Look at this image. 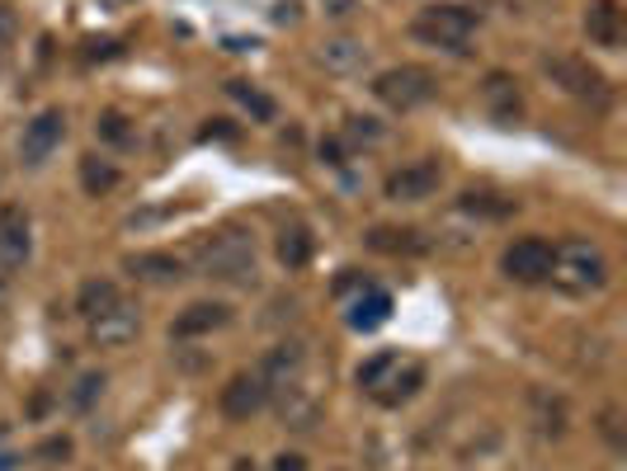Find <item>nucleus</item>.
I'll return each mask as SVG.
<instances>
[{
	"instance_id": "1",
	"label": "nucleus",
	"mask_w": 627,
	"mask_h": 471,
	"mask_svg": "<svg viewBox=\"0 0 627 471\" xmlns=\"http://www.w3.org/2000/svg\"><path fill=\"white\" fill-rule=\"evenodd\" d=\"M198 269H203V278L250 288V283H255V241H250L246 231H217L198 245Z\"/></svg>"
},
{
	"instance_id": "2",
	"label": "nucleus",
	"mask_w": 627,
	"mask_h": 471,
	"mask_svg": "<svg viewBox=\"0 0 627 471\" xmlns=\"http://www.w3.org/2000/svg\"><path fill=\"white\" fill-rule=\"evenodd\" d=\"M557 283L561 292H600L604 283H608V260H604V250L594 245V241H561L552 245V274H547Z\"/></svg>"
},
{
	"instance_id": "3",
	"label": "nucleus",
	"mask_w": 627,
	"mask_h": 471,
	"mask_svg": "<svg viewBox=\"0 0 627 471\" xmlns=\"http://www.w3.org/2000/svg\"><path fill=\"white\" fill-rule=\"evenodd\" d=\"M411 34L430 47H444V53H467V43L477 34V14L467 5H430L415 14Z\"/></svg>"
},
{
	"instance_id": "4",
	"label": "nucleus",
	"mask_w": 627,
	"mask_h": 471,
	"mask_svg": "<svg viewBox=\"0 0 627 471\" xmlns=\"http://www.w3.org/2000/svg\"><path fill=\"white\" fill-rule=\"evenodd\" d=\"M373 94L391 108V114H411V108L434 100V71L425 67H391L373 81Z\"/></svg>"
},
{
	"instance_id": "5",
	"label": "nucleus",
	"mask_w": 627,
	"mask_h": 471,
	"mask_svg": "<svg viewBox=\"0 0 627 471\" xmlns=\"http://www.w3.org/2000/svg\"><path fill=\"white\" fill-rule=\"evenodd\" d=\"M547 76L575 94V100H585L594 108H604L608 104V81H604V71H594L590 61H580V57H547Z\"/></svg>"
},
{
	"instance_id": "6",
	"label": "nucleus",
	"mask_w": 627,
	"mask_h": 471,
	"mask_svg": "<svg viewBox=\"0 0 627 471\" xmlns=\"http://www.w3.org/2000/svg\"><path fill=\"white\" fill-rule=\"evenodd\" d=\"M500 269L514 283H543L552 274V245H547L543 236H524V241H514L505 255H500Z\"/></svg>"
},
{
	"instance_id": "7",
	"label": "nucleus",
	"mask_w": 627,
	"mask_h": 471,
	"mask_svg": "<svg viewBox=\"0 0 627 471\" xmlns=\"http://www.w3.org/2000/svg\"><path fill=\"white\" fill-rule=\"evenodd\" d=\"M67 137V114L61 108H43L34 123H24V137H20V161L24 165H43L48 156L61 147Z\"/></svg>"
},
{
	"instance_id": "8",
	"label": "nucleus",
	"mask_w": 627,
	"mask_h": 471,
	"mask_svg": "<svg viewBox=\"0 0 627 471\" xmlns=\"http://www.w3.org/2000/svg\"><path fill=\"white\" fill-rule=\"evenodd\" d=\"M438 184H444V165H438V161H415V165H401L397 175H387L383 194L391 203H420V198H434Z\"/></svg>"
},
{
	"instance_id": "9",
	"label": "nucleus",
	"mask_w": 627,
	"mask_h": 471,
	"mask_svg": "<svg viewBox=\"0 0 627 471\" xmlns=\"http://www.w3.org/2000/svg\"><path fill=\"white\" fill-rule=\"evenodd\" d=\"M137 330H142V311H137V302H118L100 311L95 321H90V340L100 344V349H123V344L137 340Z\"/></svg>"
},
{
	"instance_id": "10",
	"label": "nucleus",
	"mask_w": 627,
	"mask_h": 471,
	"mask_svg": "<svg viewBox=\"0 0 627 471\" xmlns=\"http://www.w3.org/2000/svg\"><path fill=\"white\" fill-rule=\"evenodd\" d=\"M29 250H34V241H29V212L20 203H5V208H0V269L5 274L24 269Z\"/></svg>"
},
{
	"instance_id": "11",
	"label": "nucleus",
	"mask_w": 627,
	"mask_h": 471,
	"mask_svg": "<svg viewBox=\"0 0 627 471\" xmlns=\"http://www.w3.org/2000/svg\"><path fill=\"white\" fill-rule=\"evenodd\" d=\"M270 405V382L260 372H237L231 382L223 387V415L227 420H250Z\"/></svg>"
},
{
	"instance_id": "12",
	"label": "nucleus",
	"mask_w": 627,
	"mask_h": 471,
	"mask_svg": "<svg viewBox=\"0 0 627 471\" xmlns=\"http://www.w3.org/2000/svg\"><path fill=\"white\" fill-rule=\"evenodd\" d=\"M481 100H486V108H491V118H500V123H514V118H520V108H524L520 81H514V76H505V71H491V76H486Z\"/></svg>"
},
{
	"instance_id": "13",
	"label": "nucleus",
	"mask_w": 627,
	"mask_h": 471,
	"mask_svg": "<svg viewBox=\"0 0 627 471\" xmlns=\"http://www.w3.org/2000/svg\"><path fill=\"white\" fill-rule=\"evenodd\" d=\"M231 321V311L223 302H194V307H184L175 325H170V335L175 340H194V335H213V330H223Z\"/></svg>"
},
{
	"instance_id": "14",
	"label": "nucleus",
	"mask_w": 627,
	"mask_h": 471,
	"mask_svg": "<svg viewBox=\"0 0 627 471\" xmlns=\"http://www.w3.org/2000/svg\"><path fill=\"white\" fill-rule=\"evenodd\" d=\"M274 391H278V415H284L288 429H311V424H317L321 405H317V397H311V391L303 387V377H297V382L274 387Z\"/></svg>"
},
{
	"instance_id": "15",
	"label": "nucleus",
	"mask_w": 627,
	"mask_h": 471,
	"mask_svg": "<svg viewBox=\"0 0 627 471\" xmlns=\"http://www.w3.org/2000/svg\"><path fill=\"white\" fill-rule=\"evenodd\" d=\"M350 330H358V335H368V330H378V325H387L391 321V292L387 288H364L350 302Z\"/></svg>"
},
{
	"instance_id": "16",
	"label": "nucleus",
	"mask_w": 627,
	"mask_h": 471,
	"mask_svg": "<svg viewBox=\"0 0 627 471\" xmlns=\"http://www.w3.org/2000/svg\"><path fill=\"white\" fill-rule=\"evenodd\" d=\"M303 368H307V344L284 340L270 358H264L260 377H264V382H270V391H274V387H284V382H297V377H303Z\"/></svg>"
},
{
	"instance_id": "17",
	"label": "nucleus",
	"mask_w": 627,
	"mask_h": 471,
	"mask_svg": "<svg viewBox=\"0 0 627 471\" xmlns=\"http://www.w3.org/2000/svg\"><path fill=\"white\" fill-rule=\"evenodd\" d=\"M585 34H590L594 47H618L623 43V10H618V0H590Z\"/></svg>"
},
{
	"instance_id": "18",
	"label": "nucleus",
	"mask_w": 627,
	"mask_h": 471,
	"mask_svg": "<svg viewBox=\"0 0 627 471\" xmlns=\"http://www.w3.org/2000/svg\"><path fill=\"white\" fill-rule=\"evenodd\" d=\"M317 61L331 76H350V71H358L368 61V47L358 43V38H326L321 43V53H317Z\"/></svg>"
},
{
	"instance_id": "19",
	"label": "nucleus",
	"mask_w": 627,
	"mask_h": 471,
	"mask_svg": "<svg viewBox=\"0 0 627 471\" xmlns=\"http://www.w3.org/2000/svg\"><path fill=\"white\" fill-rule=\"evenodd\" d=\"M420 382H425V368H420V364L401 368V364H397V368H391V372L383 377L378 387H373V401H378V405H401V401H411V397H415Z\"/></svg>"
},
{
	"instance_id": "20",
	"label": "nucleus",
	"mask_w": 627,
	"mask_h": 471,
	"mask_svg": "<svg viewBox=\"0 0 627 471\" xmlns=\"http://www.w3.org/2000/svg\"><path fill=\"white\" fill-rule=\"evenodd\" d=\"M128 274L142 278V283H175L184 278V264L166 250H142V255H128Z\"/></svg>"
},
{
	"instance_id": "21",
	"label": "nucleus",
	"mask_w": 627,
	"mask_h": 471,
	"mask_svg": "<svg viewBox=\"0 0 627 471\" xmlns=\"http://www.w3.org/2000/svg\"><path fill=\"white\" fill-rule=\"evenodd\" d=\"M364 241H368V250H378V255H420V250H425L420 231H411V227H373Z\"/></svg>"
},
{
	"instance_id": "22",
	"label": "nucleus",
	"mask_w": 627,
	"mask_h": 471,
	"mask_svg": "<svg viewBox=\"0 0 627 471\" xmlns=\"http://www.w3.org/2000/svg\"><path fill=\"white\" fill-rule=\"evenodd\" d=\"M118 302V283H109V278H90L81 283V292H76V311H81L86 321H95L100 311H109Z\"/></svg>"
},
{
	"instance_id": "23",
	"label": "nucleus",
	"mask_w": 627,
	"mask_h": 471,
	"mask_svg": "<svg viewBox=\"0 0 627 471\" xmlns=\"http://www.w3.org/2000/svg\"><path fill=\"white\" fill-rule=\"evenodd\" d=\"M311 231L307 227H284V236H278V260L288 264V269H303V264L311 260Z\"/></svg>"
},
{
	"instance_id": "24",
	"label": "nucleus",
	"mask_w": 627,
	"mask_h": 471,
	"mask_svg": "<svg viewBox=\"0 0 627 471\" xmlns=\"http://www.w3.org/2000/svg\"><path fill=\"white\" fill-rule=\"evenodd\" d=\"M463 212H481V217H510L514 212V198H500V194H477V188H467L458 198Z\"/></svg>"
},
{
	"instance_id": "25",
	"label": "nucleus",
	"mask_w": 627,
	"mask_h": 471,
	"mask_svg": "<svg viewBox=\"0 0 627 471\" xmlns=\"http://www.w3.org/2000/svg\"><path fill=\"white\" fill-rule=\"evenodd\" d=\"M81 184L90 188V194H104V188L118 184V170L109 161H100V156H86V161H81Z\"/></svg>"
},
{
	"instance_id": "26",
	"label": "nucleus",
	"mask_w": 627,
	"mask_h": 471,
	"mask_svg": "<svg viewBox=\"0 0 627 471\" xmlns=\"http://www.w3.org/2000/svg\"><path fill=\"white\" fill-rule=\"evenodd\" d=\"M227 90L237 94V100H241V104H246V108H250V114H255L260 123H270V118H274V100H270V94H260L255 85H246V81H231Z\"/></svg>"
},
{
	"instance_id": "27",
	"label": "nucleus",
	"mask_w": 627,
	"mask_h": 471,
	"mask_svg": "<svg viewBox=\"0 0 627 471\" xmlns=\"http://www.w3.org/2000/svg\"><path fill=\"white\" fill-rule=\"evenodd\" d=\"M397 364H401V358H397V354H391V349H383V354H373V358H368V364H358V387H368V391H373V387H378V382H383V377H387L391 368H397Z\"/></svg>"
},
{
	"instance_id": "28",
	"label": "nucleus",
	"mask_w": 627,
	"mask_h": 471,
	"mask_svg": "<svg viewBox=\"0 0 627 471\" xmlns=\"http://www.w3.org/2000/svg\"><path fill=\"white\" fill-rule=\"evenodd\" d=\"M100 397H104V372H86L81 382H76V391H71V405H76V411H90Z\"/></svg>"
},
{
	"instance_id": "29",
	"label": "nucleus",
	"mask_w": 627,
	"mask_h": 471,
	"mask_svg": "<svg viewBox=\"0 0 627 471\" xmlns=\"http://www.w3.org/2000/svg\"><path fill=\"white\" fill-rule=\"evenodd\" d=\"M100 137H104V141H128V128H123V114H104V118H100Z\"/></svg>"
},
{
	"instance_id": "30",
	"label": "nucleus",
	"mask_w": 627,
	"mask_h": 471,
	"mask_svg": "<svg viewBox=\"0 0 627 471\" xmlns=\"http://www.w3.org/2000/svg\"><path fill=\"white\" fill-rule=\"evenodd\" d=\"M38 458H48V462L71 458V438H43V444H38Z\"/></svg>"
},
{
	"instance_id": "31",
	"label": "nucleus",
	"mask_w": 627,
	"mask_h": 471,
	"mask_svg": "<svg viewBox=\"0 0 627 471\" xmlns=\"http://www.w3.org/2000/svg\"><path fill=\"white\" fill-rule=\"evenodd\" d=\"M270 471H307V458H297V452H278Z\"/></svg>"
},
{
	"instance_id": "32",
	"label": "nucleus",
	"mask_w": 627,
	"mask_h": 471,
	"mask_svg": "<svg viewBox=\"0 0 627 471\" xmlns=\"http://www.w3.org/2000/svg\"><path fill=\"white\" fill-rule=\"evenodd\" d=\"M10 43H14V14H10L5 5H0V53H5Z\"/></svg>"
},
{
	"instance_id": "33",
	"label": "nucleus",
	"mask_w": 627,
	"mask_h": 471,
	"mask_svg": "<svg viewBox=\"0 0 627 471\" xmlns=\"http://www.w3.org/2000/svg\"><path fill=\"white\" fill-rule=\"evenodd\" d=\"M14 462H20V458H14V452H5V448H0V471H14Z\"/></svg>"
}]
</instances>
